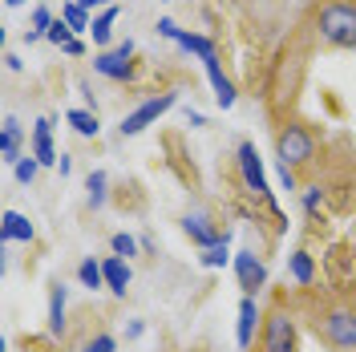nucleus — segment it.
Segmentation results:
<instances>
[{"instance_id": "1", "label": "nucleus", "mask_w": 356, "mask_h": 352, "mask_svg": "<svg viewBox=\"0 0 356 352\" xmlns=\"http://www.w3.org/2000/svg\"><path fill=\"white\" fill-rule=\"evenodd\" d=\"M320 37L336 49H356V4L353 0H332V4H324L320 8Z\"/></svg>"}, {"instance_id": "2", "label": "nucleus", "mask_w": 356, "mask_h": 352, "mask_svg": "<svg viewBox=\"0 0 356 352\" xmlns=\"http://www.w3.org/2000/svg\"><path fill=\"white\" fill-rule=\"evenodd\" d=\"M275 154H280V166H308L316 158V138H312L308 126H288L275 142Z\"/></svg>"}, {"instance_id": "3", "label": "nucleus", "mask_w": 356, "mask_h": 352, "mask_svg": "<svg viewBox=\"0 0 356 352\" xmlns=\"http://www.w3.org/2000/svg\"><path fill=\"white\" fill-rule=\"evenodd\" d=\"M175 106H178V93H158V97H146L134 113L122 118V126H118V130H122V138H134V134H142L146 126H154L158 118H162V113H170Z\"/></svg>"}, {"instance_id": "4", "label": "nucleus", "mask_w": 356, "mask_h": 352, "mask_svg": "<svg viewBox=\"0 0 356 352\" xmlns=\"http://www.w3.org/2000/svg\"><path fill=\"white\" fill-rule=\"evenodd\" d=\"M264 352H300V336H296V320L288 312H271L264 320V336H259Z\"/></svg>"}, {"instance_id": "5", "label": "nucleus", "mask_w": 356, "mask_h": 352, "mask_svg": "<svg viewBox=\"0 0 356 352\" xmlns=\"http://www.w3.org/2000/svg\"><path fill=\"white\" fill-rule=\"evenodd\" d=\"M320 336H324V344H332V349L353 352L356 349V312L332 308L328 316H320Z\"/></svg>"}, {"instance_id": "6", "label": "nucleus", "mask_w": 356, "mask_h": 352, "mask_svg": "<svg viewBox=\"0 0 356 352\" xmlns=\"http://www.w3.org/2000/svg\"><path fill=\"white\" fill-rule=\"evenodd\" d=\"M134 41H122L113 45V49H102L97 57H93V69L102 73V77H110V81H134Z\"/></svg>"}, {"instance_id": "7", "label": "nucleus", "mask_w": 356, "mask_h": 352, "mask_svg": "<svg viewBox=\"0 0 356 352\" xmlns=\"http://www.w3.org/2000/svg\"><path fill=\"white\" fill-rule=\"evenodd\" d=\"M235 162H239V175H243L247 191H255L259 198L271 202V186H267V170H264V158L255 150V142H239V150H235Z\"/></svg>"}, {"instance_id": "8", "label": "nucleus", "mask_w": 356, "mask_h": 352, "mask_svg": "<svg viewBox=\"0 0 356 352\" xmlns=\"http://www.w3.org/2000/svg\"><path fill=\"white\" fill-rule=\"evenodd\" d=\"M235 275H239L243 296H255L267 284V267L264 259H255V251H235Z\"/></svg>"}, {"instance_id": "9", "label": "nucleus", "mask_w": 356, "mask_h": 352, "mask_svg": "<svg viewBox=\"0 0 356 352\" xmlns=\"http://www.w3.org/2000/svg\"><path fill=\"white\" fill-rule=\"evenodd\" d=\"M182 231H186V239L195 243V247H211V243H219L222 235H219V227L211 223V215L207 211H191V215H182Z\"/></svg>"}, {"instance_id": "10", "label": "nucleus", "mask_w": 356, "mask_h": 352, "mask_svg": "<svg viewBox=\"0 0 356 352\" xmlns=\"http://www.w3.org/2000/svg\"><path fill=\"white\" fill-rule=\"evenodd\" d=\"M0 158L8 162V166H17L24 158V126L8 113L4 122H0Z\"/></svg>"}, {"instance_id": "11", "label": "nucleus", "mask_w": 356, "mask_h": 352, "mask_svg": "<svg viewBox=\"0 0 356 352\" xmlns=\"http://www.w3.org/2000/svg\"><path fill=\"white\" fill-rule=\"evenodd\" d=\"M259 320H264V312L255 304V296H243V300H239V320H235V344H239V349H251Z\"/></svg>"}, {"instance_id": "12", "label": "nucleus", "mask_w": 356, "mask_h": 352, "mask_svg": "<svg viewBox=\"0 0 356 352\" xmlns=\"http://www.w3.org/2000/svg\"><path fill=\"white\" fill-rule=\"evenodd\" d=\"M33 158L41 166H57L61 162V154L53 150V118H37L33 122Z\"/></svg>"}, {"instance_id": "13", "label": "nucleus", "mask_w": 356, "mask_h": 352, "mask_svg": "<svg viewBox=\"0 0 356 352\" xmlns=\"http://www.w3.org/2000/svg\"><path fill=\"white\" fill-rule=\"evenodd\" d=\"M0 239L4 243H33L37 239V227L29 215L21 211H4V219H0Z\"/></svg>"}, {"instance_id": "14", "label": "nucleus", "mask_w": 356, "mask_h": 352, "mask_svg": "<svg viewBox=\"0 0 356 352\" xmlns=\"http://www.w3.org/2000/svg\"><path fill=\"white\" fill-rule=\"evenodd\" d=\"M102 271H106V287H110L113 296H126V291H130V280H134L130 259H122V255H106V259H102Z\"/></svg>"}, {"instance_id": "15", "label": "nucleus", "mask_w": 356, "mask_h": 352, "mask_svg": "<svg viewBox=\"0 0 356 352\" xmlns=\"http://www.w3.org/2000/svg\"><path fill=\"white\" fill-rule=\"evenodd\" d=\"M202 69H207V77H211V89H215V102H219L222 110H231L239 93H235V86H231V77H227V73L219 69V57H207V61H202Z\"/></svg>"}, {"instance_id": "16", "label": "nucleus", "mask_w": 356, "mask_h": 352, "mask_svg": "<svg viewBox=\"0 0 356 352\" xmlns=\"http://www.w3.org/2000/svg\"><path fill=\"white\" fill-rule=\"evenodd\" d=\"M199 264L207 267V271H219V267L235 264V255H231V231H222V239H219V243H211V247L202 251Z\"/></svg>"}, {"instance_id": "17", "label": "nucleus", "mask_w": 356, "mask_h": 352, "mask_svg": "<svg viewBox=\"0 0 356 352\" xmlns=\"http://www.w3.org/2000/svg\"><path fill=\"white\" fill-rule=\"evenodd\" d=\"M65 300H69V291L61 284L49 287V336H61L65 332Z\"/></svg>"}, {"instance_id": "18", "label": "nucleus", "mask_w": 356, "mask_h": 352, "mask_svg": "<svg viewBox=\"0 0 356 352\" xmlns=\"http://www.w3.org/2000/svg\"><path fill=\"white\" fill-rule=\"evenodd\" d=\"M118 4L113 8H102L97 17H93V24H89V37H93V45H110V37H113V21H118Z\"/></svg>"}, {"instance_id": "19", "label": "nucleus", "mask_w": 356, "mask_h": 352, "mask_svg": "<svg viewBox=\"0 0 356 352\" xmlns=\"http://www.w3.org/2000/svg\"><path fill=\"white\" fill-rule=\"evenodd\" d=\"M288 271H291V280H296L300 287H308L312 280H316V264H312V255H308V251H291Z\"/></svg>"}, {"instance_id": "20", "label": "nucleus", "mask_w": 356, "mask_h": 352, "mask_svg": "<svg viewBox=\"0 0 356 352\" xmlns=\"http://www.w3.org/2000/svg\"><path fill=\"white\" fill-rule=\"evenodd\" d=\"M65 122L73 126V134H81V138H97V130H102V122H97L93 110H69Z\"/></svg>"}, {"instance_id": "21", "label": "nucleus", "mask_w": 356, "mask_h": 352, "mask_svg": "<svg viewBox=\"0 0 356 352\" xmlns=\"http://www.w3.org/2000/svg\"><path fill=\"white\" fill-rule=\"evenodd\" d=\"M61 21H65L73 33H89L93 17H89V8H81V0H69V4H61Z\"/></svg>"}, {"instance_id": "22", "label": "nucleus", "mask_w": 356, "mask_h": 352, "mask_svg": "<svg viewBox=\"0 0 356 352\" xmlns=\"http://www.w3.org/2000/svg\"><path fill=\"white\" fill-rule=\"evenodd\" d=\"M77 280H81V287H89V291H102V287H106V271H102L97 259H81V264H77Z\"/></svg>"}, {"instance_id": "23", "label": "nucleus", "mask_w": 356, "mask_h": 352, "mask_svg": "<svg viewBox=\"0 0 356 352\" xmlns=\"http://www.w3.org/2000/svg\"><path fill=\"white\" fill-rule=\"evenodd\" d=\"M178 45H182L186 53H195L199 61H207V57H215V41H211V37H199V33H186V29H182V37H178Z\"/></svg>"}, {"instance_id": "24", "label": "nucleus", "mask_w": 356, "mask_h": 352, "mask_svg": "<svg viewBox=\"0 0 356 352\" xmlns=\"http://www.w3.org/2000/svg\"><path fill=\"white\" fill-rule=\"evenodd\" d=\"M106 186H110V178H106V170H93V175L86 178L89 207H93V211H102V207H106Z\"/></svg>"}, {"instance_id": "25", "label": "nucleus", "mask_w": 356, "mask_h": 352, "mask_svg": "<svg viewBox=\"0 0 356 352\" xmlns=\"http://www.w3.org/2000/svg\"><path fill=\"white\" fill-rule=\"evenodd\" d=\"M138 247H142V243L134 239V235H126V231H118V235L110 239V251H113V255H122V259L138 255Z\"/></svg>"}, {"instance_id": "26", "label": "nucleus", "mask_w": 356, "mask_h": 352, "mask_svg": "<svg viewBox=\"0 0 356 352\" xmlns=\"http://www.w3.org/2000/svg\"><path fill=\"white\" fill-rule=\"evenodd\" d=\"M73 37H77V33H73V29H69V24L61 21V17L53 21V29H49V33H44V41H49V45H57V49H65V45L73 41Z\"/></svg>"}, {"instance_id": "27", "label": "nucleus", "mask_w": 356, "mask_h": 352, "mask_svg": "<svg viewBox=\"0 0 356 352\" xmlns=\"http://www.w3.org/2000/svg\"><path fill=\"white\" fill-rule=\"evenodd\" d=\"M37 170H41V162H37V158H33V154H24L21 162L13 166V175H17V182H21V186H29V182L37 178Z\"/></svg>"}, {"instance_id": "28", "label": "nucleus", "mask_w": 356, "mask_h": 352, "mask_svg": "<svg viewBox=\"0 0 356 352\" xmlns=\"http://www.w3.org/2000/svg\"><path fill=\"white\" fill-rule=\"evenodd\" d=\"M113 349H118V340H113L110 332H102V336H93V340L81 344V352H113Z\"/></svg>"}, {"instance_id": "29", "label": "nucleus", "mask_w": 356, "mask_h": 352, "mask_svg": "<svg viewBox=\"0 0 356 352\" xmlns=\"http://www.w3.org/2000/svg\"><path fill=\"white\" fill-rule=\"evenodd\" d=\"M53 21H57V17H53L44 4H41V8H33V33H41V37H44V33L53 29Z\"/></svg>"}, {"instance_id": "30", "label": "nucleus", "mask_w": 356, "mask_h": 352, "mask_svg": "<svg viewBox=\"0 0 356 352\" xmlns=\"http://www.w3.org/2000/svg\"><path fill=\"white\" fill-rule=\"evenodd\" d=\"M320 202H324V186H308V191H304V211L312 215Z\"/></svg>"}, {"instance_id": "31", "label": "nucleus", "mask_w": 356, "mask_h": 352, "mask_svg": "<svg viewBox=\"0 0 356 352\" xmlns=\"http://www.w3.org/2000/svg\"><path fill=\"white\" fill-rule=\"evenodd\" d=\"M158 37H166V41H178V37H182V29H178L170 17H162V21H158Z\"/></svg>"}, {"instance_id": "32", "label": "nucleus", "mask_w": 356, "mask_h": 352, "mask_svg": "<svg viewBox=\"0 0 356 352\" xmlns=\"http://www.w3.org/2000/svg\"><path fill=\"white\" fill-rule=\"evenodd\" d=\"M280 182H284V191H296V170L291 166H280Z\"/></svg>"}, {"instance_id": "33", "label": "nucleus", "mask_w": 356, "mask_h": 352, "mask_svg": "<svg viewBox=\"0 0 356 352\" xmlns=\"http://www.w3.org/2000/svg\"><path fill=\"white\" fill-rule=\"evenodd\" d=\"M142 332H146V320H130V324H126V340H138Z\"/></svg>"}, {"instance_id": "34", "label": "nucleus", "mask_w": 356, "mask_h": 352, "mask_svg": "<svg viewBox=\"0 0 356 352\" xmlns=\"http://www.w3.org/2000/svg\"><path fill=\"white\" fill-rule=\"evenodd\" d=\"M61 53H69V57H81V53H86V41H81V37H73V41H69Z\"/></svg>"}, {"instance_id": "35", "label": "nucleus", "mask_w": 356, "mask_h": 352, "mask_svg": "<svg viewBox=\"0 0 356 352\" xmlns=\"http://www.w3.org/2000/svg\"><path fill=\"white\" fill-rule=\"evenodd\" d=\"M77 89H81V97H86V106H89L93 113H97V102H93V86H89V81H81Z\"/></svg>"}, {"instance_id": "36", "label": "nucleus", "mask_w": 356, "mask_h": 352, "mask_svg": "<svg viewBox=\"0 0 356 352\" xmlns=\"http://www.w3.org/2000/svg\"><path fill=\"white\" fill-rule=\"evenodd\" d=\"M186 126H195V130H202V126H207V118H202L199 110H186Z\"/></svg>"}, {"instance_id": "37", "label": "nucleus", "mask_w": 356, "mask_h": 352, "mask_svg": "<svg viewBox=\"0 0 356 352\" xmlns=\"http://www.w3.org/2000/svg\"><path fill=\"white\" fill-rule=\"evenodd\" d=\"M113 4H118V0H81V8H89V13H93V8H113Z\"/></svg>"}, {"instance_id": "38", "label": "nucleus", "mask_w": 356, "mask_h": 352, "mask_svg": "<svg viewBox=\"0 0 356 352\" xmlns=\"http://www.w3.org/2000/svg\"><path fill=\"white\" fill-rule=\"evenodd\" d=\"M4 65L13 69V73H21V69H24V61L17 57V53H4Z\"/></svg>"}, {"instance_id": "39", "label": "nucleus", "mask_w": 356, "mask_h": 352, "mask_svg": "<svg viewBox=\"0 0 356 352\" xmlns=\"http://www.w3.org/2000/svg\"><path fill=\"white\" fill-rule=\"evenodd\" d=\"M57 170H61V178H65L69 170H73V158H69V154H61V162H57Z\"/></svg>"}, {"instance_id": "40", "label": "nucleus", "mask_w": 356, "mask_h": 352, "mask_svg": "<svg viewBox=\"0 0 356 352\" xmlns=\"http://www.w3.org/2000/svg\"><path fill=\"white\" fill-rule=\"evenodd\" d=\"M4 4H8V8H21L24 0H4Z\"/></svg>"}]
</instances>
